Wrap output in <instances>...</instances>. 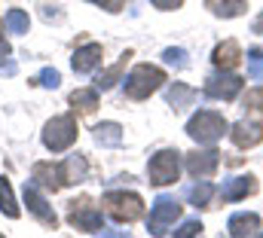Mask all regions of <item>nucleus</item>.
I'll list each match as a JSON object with an SVG mask.
<instances>
[{"label": "nucleus", "mask_w": 263, "mask_h": 238, "mask_svg": "<svg viewBox=\"0 0 263 238\" xmlns=\"http://www.w3.org/2000/svg\"><path fill=\"white\" fill-rule=\"evenodd\" d=\"M123 83H126V95L132 101H144L165 83V70L153 67V64H138Z\"/></svg>", "instance_id": "f257e3e1"}, {"label": "nucleus", "mask_w": 263, "mask_h": 238, "mask_svg": "<svg viewBox=\"0 0 263 238\" xmlns=\"http://www.w3.org/2000/svg\"><path fill=\"white\" fill-rule=\"evenodd\" d=\"M77 141V119L65 113V116H52L43 125V147L52 153H65L67 147Z\"/></svg>", "instance_id": "f03ea898"}, {"label": "nucleus", "mask_w": 263, "mask_h": 238, "mask_svg": "<svg viewBox=\"0 0 263 238\" xmlns=\"http://www.w3.org/2000/svg\"><path fill=\"white\" fill-rule=\"evenodd\" d=\"M223 131H227V119L220 113H214V110H199L196 116L187 122V134L199 144H214V141L223 137Z\"/></svg>", "instance_id": "7ed1b4c3"}, {"label": "nucleus", "mask_w": 263, "mask_h": 238, "mask_svg": "<svg viewBox=\"0 0 263 238\" xmlns=\"http://www.w3.org/2000/svg\"><path fill=\"white\" fill-rule=\"evenodd\" d=\"M101 205H104V211H107L117 223H132V220H138V217L144 214V202H141V195H135V192H107V195L101 199Z\"/></svg>", "instance_id": "20e7f679"}, {"label": "nucleus", "mask_w": 263, "mask_h": 238, "mask_svg": "<svg viewBox=\"0 0 263 238\" xmlns=\"http://www.w3.org/2000/svg\"><path fill=\"white\" fill-rule=\"evenodd\" d=\"M178 174H181V153L178 150H159L147 165V177L153 186H168L178 180Z\"/></svg>", "instance_id": "39448f33"}, {"label": "nucleus", "mask_w": 263, "mask_h": 238, "mask_svg": "<svg viewBox=\"0 0 263 238\" xmlns=\"http://www.w3.org/2000/svg\"><path fill=\"white\" fill-rule=\"evenodd\" d=\"M178 217H181V205L172 195H159L153 202V211H150V220H147V232L150 235H162V232H168V226Z\"/></svg>", "instance_id": "423d86ee"}, {"label": "nucleus", "mask_w": 263, "mask_h": 238, "mask_svg": "<svg viewBox=\"0 0 263 238\" xmlns=\"http://www.w3.org/2000/svg\"><path fill=\"white\" fill-rule=\"evenodd\" d=\"M67 220H70V226H77V229H83V232H101V229H104L101 211H98L89 199H73V202H70V211H67Z\"/></svg>", "instance_id": "0eeeda50"}, {"label": "nucleus", "mask_w": 263, "mask_h": 238, "mask_svg": "<svg viewBox=\"0 0 263 238\" xmlns=\"http://www.w3.org/2000/svg\"><path fill=\"white\" fill-rule=\"evenodd\" d=\"M22 195H25V205H28V211L46 226V229H55L59 226V217H55V211H52V205L40 195V186L31 180V183H25V189H22Z\"/></svg>", "instance_id": "6e6552de"}, {"label": "nucleus", "mask_w": 263, "mask_h": 238, "mask_svg": "<svg viewBox=\"0 0 263 238\" xmlns=\"http://www.w3.org/2000/svg\"><path fill=\"white\" fill-rule=\"evenodd\" d=\"M242 92V80L230 70H220V73H211L205 80V95L208 98H217V101H233L236 95Z\"/></svg>", "instance_id": "1a4fd4ad"}, {"label": "nucleus", "mask_w": 263, "mask_h": 238, "mask_svg": "<svg viewBox=\"0 0 263 238\" xmlns=\"http://www.w3.org/2000/svg\"><path fill=\"white\" fill-rule=\"evenodd\" d=\"M31 180L43 189H52L59 192L62 186H67V174H65V162H37L34 171H31Z\"/></svg>", "instance_id": "9d476101"}, {"label": "nucleus", "mask_w": 263, "mask_h": 238, "mask_svg": "<svg viewBox=\"0 0 263 238\" xmlns=\"http://www.w3.org/2000/svg\"><path fill=\"white\" fill-rule=\"evenodd\" d=\"M217 165H220V153L217 150H196V153L187 156V171H190V177H196V180L214 177Z\"/></svg>", "instance_id": "9b49d317"}, {"label": "nucleus", "mask_w": 263, "mask_h": 238, "mask_svg": "<svg viewBox=\"0 0 263 238\" xmlns=\"http://www.w3.org/2000/svg\"><path fill=\"white\" fill-rule=\"evenodd\" d=\"M230 134H233V144H236L239 150H248V147H257V144L263 141V125L260 122H254V119H251V122L242 119V122L233 125Z\"/></svg>", "instance_id": "f8f14e48"}, {"label": "nucleus", "mask_w": 263, "mask_h": 238, "mask_svg": "<svg viewBox=\"0 0 263 238\" xmlns=\"http://www.w3.org/2000/svg\"><path fill=\"white\" fill-rule=\"evenodd\" d=\"M254 192H257V180L251 177V174L233 177L220 186V199H223V202H239V199H248V195H254Z\"/></svg>", "instance_id": "ddd939ff"}, {"label": "nucleus", "mask_w": 263, "mask_h": 238, "mask_svg": "<svg viewBox=\"0 0 263 238\" xmlns=\"http://www.w3.org/2000/svg\"><path fill=\"white\" fill-rule=\"evenodd\" d=\"M70 64H73L77 73H92V70L101 64V46H98V43H86V46H80V49L73 52Z\"/></svg>", "instance_id": "4468645a"}, {"label": "nucleus", "mask_w": 263, "mask_h": 238, "mask_svg": "<svg viewBox=\"0 0 263 238\" xmlns=\"http://www.w3.org/2000/svg\"><path fill=\"white\" fill-rule=\"evenodd\" d=\"M227 229H230V235H236V238L254 235V232L260 229V217H257V214H248V211L233 214V217H230V223H227Z\"/></svg>", "instance_id": "2eb2a0df"}, {"label": "nucleus", "mask_w": 263, "mask_h": 238, "mask_svg": "<svg viewBox=\"0 0 263 238\" xmlns=\"http://www.w3.org/2000/svg\"><path fill=\"white\" fill-rule=\"evenodd\" d=\"M214 64H217V70H233L239 61H242V49H239V43L236 40H227V43H220L217 49H214Z\"/></svg>", "instance_id": "dca6fc26"}, {"label": "nucleus", "mask_w": 263, "mask_h": 238, "mask_svg": "<svg viewBox=\"0 0 263 238\" xmlns=\"http://www.w3.org/2000/svg\"><path fill=\"white\" fill-rule=\"evenodd\" d=\"M92 131H95V144L98 147H120L123 144V128L117 122H98Z\"/></svg>", "instance_id": "f3484780"}, {"label": "nucleus", "mask_w": 263, "mask_h": 238, "mask_svg": "<svg viewBox=\"0 0 263 238\" xmlns=\"http://www.w3.org/2000/svg\"><path fill=\"white\" fill-rule=\"evenodd\" d=\"M208 6H211V12L220 15V18H236V15H242V12L248 9L245 0H211Z\"/></svg>", "instance_id": "a211bd4d"}, {"label": "nucleus", "mask_w": 263, "mask_h": 238, "mask_svg": "<svg viewBox=\"0 0 263 238\" xmlns=\"http://www.w3.org/2000/svg\"><path fill=\"white\" fill-rule=\"evenodd\" d=\"M65 174H67V183H83V180H86L89 165H86V159H83L80 153H73V156L65 159Z\"/></svg>", "instance_id": "6ab92c4d"}, {"label": "nucleus", "mask_w": 263, "mask_h": 238, "mask_svg": "<svg viewBox=\"0 0 263 238\" xmlns=\"http://www.w3.org/2000/svg\"><path fill=\"white\" fill-rule=\"evenodd\" d=\"M193 98H196V92H193L190 86H184V83H175V86L168 89V104H172L175 110L190 107V104H193Z\"/></svg>", "instance_id": "aec40b11"}, {"label": "nucleus", "mask_w": 263, "mask_h": 238, "mask_svg": "<svg viewBox=\"0 0 263 238\" xmlns=\"http://www.w3.org/2000/svg\"><path fill=\"white\" fill-rule=\"evenodd\" d=\"M70 104H73V110H80V113H92V110L98 107V92H95V89H77V92L70 95Z\"/></svg>", "instance_id": "412c9836"}, {"label": "nucleus", "mask_w": 263, "mask_h": 238, "mask_svg": "<svg viewBox=\"0 0 263 238\" xmlns=\"http://www.w3.org/2000/svg\"><path fill=\"white\" fill-rule=\"evenodd\" d=\"M211 195H214V186H211L208 180H199L196 186H190V189H187V199L193 202V208H208Z\"/></svg>", "instance_id": "4be33fe9"}, {"label": "nucleus", "mask_w": 263, "mask_h": 238, "mask_svg": "<svg viewBox=\"0 0 263 238\" xmlns=\"http://www.w3.org/2000/svg\"><path fill=\"white\" fill-rule=\"evenodd\" d=\"M0 211L6 214V217H18L22 211H18V205H15V195H12V186H9V180L0 177Z\"/></svg>", "instance_id": "5701e85b"}, {"label": "nucleus", "mask_w": 263, "mask_h": 238, "mask_svg": "<svg viewBox=\"0 0 263 238\" xmlns=\"http://www.w3.org/2000/svg\"><path fill=\"white\" fill-rule=\"evenodd\" d=\"M126 58H132V52H126V55L117 61V64H114L110 70H104V73H101V76L95 80V89H101V92H104V89L117 86V80H120V73H123V67H126Z\"/></svg>", "instance_id": "b1692460"}, {"label": "nucleus", "mask_w": 263, "mask_h": 238, "mask_svg": "<svg viewBox=\"0 0 263 238\" xmlns=\"http://www.w3.org/2000/svg\"><path fill=\"white\" fill-rule=\"evenodd\" d=\"M3 22L9 28V34H28V28H31V18H28L25 9H9Z\"/></svg>", "instance_id": "393cba45"}, {"label": "nucleus", "mask_w": 263, "mask_h": 238, "mask_svg": "<svg viewBox=\"0 0 263 238\" xmlns=\"http://www.w3.org/2000/svg\"><path fill=\"white\" fill-rule=\"evenodd\" d=\"M248 76H251V83H263V49L248 52Z\"/></svg>", "instance_id": "a878e982"}, {"label": "nucleus", "mask_w": 263, "mask_h": 238, "mask_svg": "<svg viewBox=\"0 0 263 238\" xmlns=\"http://www.w3.org/2000/svg\"><path fill=\"white\" fill-rule=\"evenodd\" d=\"M12 55V49H9V43L0 37V76H12L15 73V61L9 58Z\"/></svg>", "instance_id": "bb28decb"}, {"label": "nucleus", "mask_w": 263, "mask_h": 238, "mask_svg": "<svg viewBox=\"0 0 263 238\" xmlns=\"http://www.w3.org/2000/svg\"><path fill=\"white\" fill-rule=\"evenodd\" d=\"M34 83H37V86H43V89H59L62 76H59V70H55V67H43V70H40V76H37Z\"/></svg>", "instance_id": "cd10ccee"}, {"label": "nucleus", "mask_w": 263, "mask_h": 238, "mask_svg": "<svg viewBox=\"0 0 263 238\" xmlns=\"http://www.w3.org/2000/svg\"><path fill=\"white\" fill-rule=\"evenodd\" d=\"M162 61H165V64H175V67H187V64H190L184 49H165V52H162Z\"/></svg>", "instance_id": "c85d7f7f"}, {"label": "nucleus", "mask_w": 263, "mask_h": 238, "mask_svg": "<svg viewBox=\"0 0 263 238\" xmlns=\"http://www.w3.org/2000/svg\"><path fill=\"white\" fill-rule=\"evenodd\" d=\"M245 107H251V110H260V113H263V86L251 89V92L245 95Z\"/></svg>", "instance_id": "c756f323"}, {"label": "nucleus", "mask_w": 263, "mask_h": 238, "mask_svg": "<svg viewBox=\"0 0 263 238\" xmlns=\"http://www.w3.org/2000/svg\"><path fill=\"white\" fill-rule=\"evenodd\" d=\"M199 232H202V223H199V220H187V223H184V226H181L175 235L187 238V235H199Z\"/></svg>", "instance_id": "7c9ffc66"}, {"label": "nucleus", "mask_w": 263, "mask_h": 238, "mask_svg": "<svg viewBox=\"0 0 263 238\" xmlns=\"http://www.w3.org/2000/svg\"><path fill=\"white\" fill-rule=\"evenodd\" d=\"M89 3H95V6H101V9H107V12H120V9L126 6V0H89Z\"/></svg>", "instance_id": "2f4dec72"}, {"label": "nucleus", "mask_w": 263, "mask_h": 238, "mask_svg": "<svg viewBox=\"0 0 263 238\" xmlns=\"http://www.w3.org/2000/svg\"><path fill=\"white\" fill-rule=\"evenodd\" d=\"M150 3H153L156 9H178L184 0H150Z\"/></svg>", "instance_id": "473e14b6"}, {"label": "nucleus", "mask_w": 263, "mask_h": 238, "mask_svg": "<svg viewBox=\"0 0 263 238\" xmlns=\"http://www.w3.org/2000/svg\"><path fill=\"white\" fill-rule=\"evenodd\" d=\"M254 34H263V12L257 15V22H254Z\"/></svg>", "instance_id": "72a5a7b5"}, {"label": "nucleus", "mask_w": 263, "mask_h": 238, "mask_svg": "<svg viewBox=\"0 0 263 238\" xmlns=\"http://www.w3.org/2000/svg\"><path fill=\"white\" fill-rule=\"evenodd\" d=\"M3 25H6V22H0V28H3Z\"/></svg>", "instance_id": "f704fd0d"}]
</instances>
